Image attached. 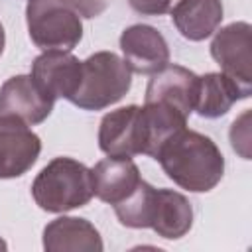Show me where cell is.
<instances>
[{"instance_id": "cell-16", "label": "cell", "mask_w": 252, "mask_h": 252, "mask_svg": "<svg viewBox=\"0 0 252 252\" xmlns=\"http://www.w3.org/2000/svg\"><path fill=\"white\" fill-rule=\"evenodd\" d=\"M191 224L193 209L189 199L173 189H158L150 228H154L161 238L177 240L189 232Z\"/></svg>"}, {"instance_id": "cell-4", "label": "cell", "mask_w": 252, "mask_h": 252, "mask_svg": "<svg viewBox=\"0 0 252 252\" xmlns=\"http://www.w3.org/2000/svg\"><path fill=\"white\" fill-rule=\"evenodd\" d=\"M26 22L32 41L43 51H71L83 37L81 16L65 0H30Z\"/></svg>"}, {"instance_id": "cell-20", "label": "cell", "mask_w": 252, "mask_h": 252, "mask_svg": "<svg viewBox=\"0 0 252 252\" xmlns=\"http://www.w3.org/2000/svg\"><path fill=\"white\" fill-rule=\"evenodd\" d=\"M81 18H94L104 12L106 0H65Z\"/></svg>"}, {"instance_id": "cell-13", "label": "cell", "mask_w": 252, "mask_h": 252, "mask_svg": "<svg viewBox=\"0 0 252 252\" xmlns=\"http://www.w3.org/2000/svg\"><path fill=\"white\" fill-rule=\"evenodd\" d=\"M93 185L94 195L110 203L112 207L120 203L126 195H130L136 185L142 181L138 165L132 161V158H106L100 159L93 169Z\"/></svg>"}, {"instance_id": "cell-8", "label": "cell", "mask_w": 252, "mask_h": 252, "mask_svg": "<svg viewBox=\"0 0 252 252\" xmlns=\"http://www.w3.org/2000/svg\"><path fill=\"white\" fill-rule=\"evenodd\" d=\"M120 49L130 71L154 75L169 63V47L165 37L148 24H134L120 35Z\"/></svg>"}, {"instance_id": "cell-14", "label": "cell", "mask_w": 252, "mask_h": 252, "mask_svg": "<svg viewBox=\"0 0 252 252\" xmlns=\"http://www.w3.org/2000/svg\"><path fill=\"white\" fill-rule=\"evenodd\" d=\"M252 93L234 83L228 75L220 73H205L197 81V94L193 110L203 118H220L224 116L234 102L248 98Z\"/></svg>"}, {"instance_id": "cell-1", "label": "cell", "mask_w": 252, "mask_h": 252, "mask_svg": "<svg viewBox=\"0 0 252 252\" xmlns=\"http://www.w3.org/2000/svg\"><path fill=\"white\" fill-rule=\"evenodd\" d=\"M165 175L191 193H207L215 189L224 173V158L219 146L205 134L179 130L173 134L154 158Z\"/></svg>"}, {"instance_id": "cell-17", "label": "cell", "mask_w": 252, "mask_h": 252, "mask_svg": "<svg viewBox=\"0 0 252 252\" xmlns=\"http://www.w3.org/2000/svg\"><path fill=\"white\" fill-rule=\"evenodd\" d=\"M156 187H152L148 181H140L136 189L126 195L120 203L114 205V213L120 220V224L128 228H150L154 207H156Z\"/></svg>"}, {"instance_id": "cell-2", "label": "cell", "mask_w": 252, "mask_h": 252, "mask_svg": "<svg viewBox=\"0 0 252 252\" xmlns=\"http://www.w3.org/2000/svg\"><path fill=\"white\" fill-rule=\"evenodd\" d=\"M32 197L47 213L85 207L94 197L93 171L73 158H53L33 179Z\"/></svg>"}, {"instance_id": "cell-21", "label": "cell", "mask_w": 252, "mask_h": 252, "mask_svg": "<svg viewBox=\"0 0 252 252\" xmlns=\"http://www.w3.org/2000/svg\"><path fill=\"white\" fill-rule=\"evenodd\" d=\"M4 43H6V33H4V28H2V24H0V55H2V51H4Z\"/></svg>"}, {"instance_id": "cell-7", "label": "cell", "mask_w": 252, "mask_h": 252, "mask_svg": "<svg viewBox=\"0 0 252 252\" xmlns=\"http://www.w3.org/2000/svg\"><path fill=\"white\" fill-rule=\"evenodd\" d=\"M98 148L110 158H134L144 154L140 106L128 104L102 116Z\"/></svg>"}, {"instance_id": "cell-18", "label": "cell", "mask_w": 252, "mask_h": 252, "mask_svg": "<svg viewBox=\"0 0 252 252\" xmlns=\"http://www.w3.org/2000/svg\"><path fill=\"white\" fill-rule=\"evenodd\" d=\"M248 118H250V112L246 110L238 120L232 122V128H230V142H232V148H234V152H238L244 159H250V152H248V146H250V126H248Z\"/></svg>"}, {"instance_id": "cell-15", "label": "cell", "mask_w": 252, "mask_h": 252, "mask_svg": "<svg viewBox=\"0 0 252 252\" xmlns=\"http://www.w3.org/2000/svg\"><path fill=\"white\" fill-rule=\"evenodd\" d=\"M177 32L189 41H203L217 32L222 22L220 0H177L171 10Z\"/></svg>"}, {"instance_id": "cell-5", "label": "cell", "mask_w": 252, "mask_h": 252, "mask_svg": "<svg viewBox=\"0 0 252 252\" xmlns=\"http://www.w3.org/2000/svg\"><path fill=\"white\" fill-rule=\"evenodd\" d=\"M211 55L224 75L252 93V26L248 22L220 28L211 41Z\"/></svg>"}, {"instance_id": "cell-10", "label": "cell", "mask_w": 252, "mask_h": 252, "mask_svg": "<svg viewBox=\"0 0 252 252\" xmlns=\"http://www.w3.org/2000/svg\"><path fill=\"white\" fill-rule=\"evenodd\" d=\"M32 79L53 100H69L81 81V61L69 51H43L32 63Z\"/></svg>"}, {"instance_id": "cell-12", "label": "cell", "mask_w": 252, "mask_h": 252, "mask_svg": "<svg viewBox=\"0 0 252 252\" xmlns=\"http://www.w3.org/2000/svg\"><path fill=\"white\" fill-rule=\"evenodd\" d=\"M43 248L49 252H102L98 230L77 217H59L43 228Z\"/></svg>"}, {"instance_id": "cell-22", "label": "cell", "mask_w": 252, "mask_h": 252, "mask_svg": "<svg viewBox=\"0 0 252 252\" xmlns=\"http://www.w3.org/2000/svg\"><path fill=\"white\" fill-rule=\"evenodd\" d=\"M6 248H8V244H6V242H4V240H2V238H0V252H4V250H6Z\"/></svg>"}, {"instance_id": "cell-3", "label": "cell", "mask_w": 252, "mask_h": 252, "mask_svg": "<svg viewBox=\"0 0 252 252\" xmlns=\"http://www.w3.org/2000/svg\"><path fill=\"white\" fill-rule=\"evenodd\" d=\"M132 85V71L112 51H96L81 61V81L69 102L83 110H102L118 102Z\"/></svg>"}, {"instance_id": "cell-11", "label": "cell", "mask_w": 252, "mask_h": 252, "mask_svg": "<svg viewBox=\"0 0 252 252\" xmlns=\"http://www.w3.org/2000/svg\"><path fill=\"white\" fill-rule=\"evenodd\" d=\"M197 81L199 77L193 71L167 63L150 79L146 87V102H163L189 116L195 106Z\"/></svg>"}, {"instance_id": "cell-6", "label": "cell", "mask_w": 252, "mask_h": 252, "mask_svg": "<svg viewBox=\"0 0 252 252\" xmlns=\"http://www.w3.org/2000/svg\"><path fill=\"white\" fill-rule=\"evenodd\" d=\"M41 140L16 116H0V179L28 173L37 161Z\"/></svg>"}, {"instance_id": "cell-9", "label": "cell", "mask_w": 252, "mask_h": 252, "mask_svg": "<svg viewBox=\"0 0 252 252\" xmlns=\"http://www.w3.org/2000/svg\"><path fill=\"white\" fill-rule=\"evenodd\" d=\"M53 104L55 100L37 87L32 75L10 77L0 87V116H16L28 126L43 122Z\"/></svg>"}, {"instance_id": "cell-19", "label": "cell", "mask_w": 252, "mask_h": 252, "mask_svg": "<svg viewBox=\"0 0 252 252\" xmlns=\"http://www.w3.org/2000/svg\"><path fill=\"white\" fill-rule=\"evenodd\" d=\"M173 0H128L130 8L142 16H161L171 8Z\"/></svg>"}]
</instances>
